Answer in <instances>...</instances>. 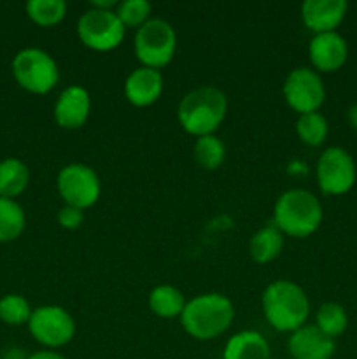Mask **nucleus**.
<instances>
[{
	"instance_id": "dca6fc26",
	"label": "nucleus",
	"mask_w": 357,
	"mask_h": 359,
	"mask_svg": "<svg viewBox=\"0 0 357 359\" xmlns=\"http://www.w3.org/2000/svg\"><path fill=\"white\" fill-rule=\"evenodd\" d=\"M287 351L293 359H331L336 344L315 325H304L289 333Z\"/></svg>"
},
{
	"instance_id": "2eb2a0df",
	"label": "nucleus",
	"mask_w": 357,
	"mask_h": 359,
	"mask_svg": "<svg viewBox=\"0 0 357 359\" xmlns=\"http://www.w3.org/2000/svg\"><path fill=\"white\" fill-rule=\"evenodd\" d=\"M164 81L161 70L142 67L132 70L125 81V97L133 107H149L160 100Z\"/></svg>"
},
{
	"instance_id": "b1692460",
	"label": "nucleus",
	"mask_w": 357,
	"mask_h": 359,
	"mask_svg": "<svg viewBox=\"0 0 357 359\" xmlns=\"http://www.w3.org/2000/svg\"><path fill=\"white\" fill-rule=\"evenodd\" d=\"M298 139L310 147H318L326 142L329 133L328 119L321 112H308L301 114L296 121Z\"/></svg>"
},
{
	"instance_id": "423d86ee",
	"label": "nucleus",
	"mask_w": 357,
	"mask_h": 359,
	"mask_svg": "<svg viewBox=\"0 0 357 359\" xmlns=\"http://www.w3.org/2000/svg\"><path fill=\"white\" fill-rule=\"evenodd\" d=\"M13 76L23 90L34 95H46L58 84L59 69L48 51L38 48H24L14 56Z\"/></svg>"
},
{
	"instance_id": "39448f33",
	"label": "nucleus",
	"mask_w": 357,
	"mask_h": 359,
	"mask_svg": "<svg viewBox=\"0 0 357 359\" xmlns=\"http://www.w3.org/2000/svg\"><path fill=\"white\" fill-rule=\"evenodd\" d=\"M133 51L142 67L161 70L174 60L177 53V34L168 21L150 18L136 30Z\"/></svg>"
},
{
	"instance_id": "f03ea898",
	"label": "nucleus",
	"mask_w": 357,
	"mask_h": 359,
	"mask_svg": "<svg viewBox=\"0 0 357 359\" xmlns=\"http://www.w3.org/2000/svg\"><path fill=\"white\" fill-rule=\"evenodd\" d=\"M234 321V305L226 294L202 293L186 304L181 325L191 339L216 340Z\"/></svg>"
},
{
	"instance_id": "a211bd4d",
	"label": "nucleus",
	"mask_w": 357,
	"mask_h": 359,
	"mask_svg": "<svg viewBox=\"0 0 357 359\" xmlns=\"http://www.w3.org/2000/svg\"><path fill=\"white\" fill-rule=\"evenodd\" d=\"M284 249V233L273 223L259 228L248 241V255L258 265L272 263Z\"/></svg>"
},
{
	"instance_id": "c85d7f7f",
	"label": "nucleus",
	"mask_w": 357,
	"mask_h": 359,
	"mask_svg": "<svg viewBox=\"0 0 357 359\" xmlns=\"http://www.w3.org/2000/svg\"><path fill=\"white\" fill-rule=\"evenodd\" d=\"M28 359H69V358H65L63 354H59L58 351L44 349V351H37V353L30 354Z\"/></svg>"
},
{
	"instance_id": "0eeeda50",
	"label": "nucleus",
	"mask_w": 357,
	"mask_h": 359,
	"mask_svg": "<svg viewBox=\"0 0 357 359\" xmlns=\"http://www.w3.org/2000/svg\"><path fill=\"white\" fill-rule=\"evenodd\" d=\"M27 326L35 342L49 351L65 347L76 337V321L59 305H42L34 309Z\"/></svg>"
},
{
	"instance_id": "f8f14e48",
	"label": "nucleus",
	"mask_w": 357,
	"mask_h": 359,
	"mask_svg": "<svg viewBox=\"0 0 357 359\" xmlns=\"http://www.w3.org/2000/svg\"><path fill=\"white\" fill-rule=\"evenodd\" d=\"M91 112V97L86 88L79 84L66 86L56 98L52 116L59 128L63 130H79L86 125Z\"/></svg>"
},
{
	"instance_id": "a878e982",
	"label": "nucleus",
	"mask_w": 357,
	"mask_h": 359,
	"mask_svg": "<svg viewBox=\"0 0 357 359\" xmlns=\"http://www.w3.org/2000/svg\"><path fill=\"white\" fill-rule=\"evenodd\" d=\"M34 309L30 307L28 300L21 294H6L0 298V321L9 326L28 325Z\"/></svg>"
},
{
	"instance_id": "bb28decb",
	"label": "nucleus",
	"mask_w": 357,
	"mask_h": 359,
	"mask_svg": "<svg viewBox=\"0 0 357 359\" xmlns=\"http://www.w3.org/2000/svg\"><path fill=\"white\" fill-rule=\"evenodd\" d=\"M150 11H153V6L147 0H125L115 7V14L122 27L136 28V30L150 20Z\"/></svg>"
},
{
	"instance_id": "393cba45",
	"label": "nucleus",
	"mask_w": 357,
	"mask_h": 359,
	"mask_svg": "<svg viewBox=\"0 0 357 359\" xmlns=\"http://www.w3.org/2000/svg\"><path fill=\"white\" fill-rule=\"evenodd\" d=\"M24 11L35 25L49 28L62 23L66 14V4L63 0H30Z\"/></svg>"
},
{
	"instance_id": "6ab92c4d",
	"label": "nucleus",
	"mask_w": 357,
	"mask_h": 359,
	"mask_svg": "<svg viewBox=\"0 0 357 359\" xmlns=\"http://www.w3.org/2000/svg\"><path fill=\"white\" fill-rule=\"evenodd\" d=\"M30 182V170L27 163L18 158H6L0 161V198L14 200L24 193Z\"/></svg>"
},
{
	"instance_id": "cd10ccee",
	"label": "nucleus",
	"mask_w": 357,
	"mask_h": 359,
	"mask_svg": "<svg viewBox=\"0 0 357 359\" xmlns=\"http://www.w3.org/2000/svg\"><path fill=\"white\" fill-rule=\"evenodd\" d=\"M58 223L63 230H77L84 223V210L70 205H63L58 210Z\"/></svg>"
},
{
	"instance_id": "4be33fe9",
	"label": "nucleus",
	"mask_w": 357,
	"mask_h": 359,
	"mask_svg": "<svg viewBox=\"0 0 357 359\" xmlns=\"http://www.w3.org/2000/svg\"><path fill=\"white\" fill-rule=\"evenodd\" d=\"M196 163L205 170H217L226 160V146L223 140L214 133V135L198 137L192 146Z\"/></svg>"
},
{
	"instance_id": "f257e3e1",
	"label": "nucleus",
	"mask_w": 357,
	"mask_h": 359,
	"mask_svg": "<svg viewBox=\"0 0 357 359\" xmlns=\"http://www.w3.org/2000/svg\"><path fill=\"white\" fill-rule=\"evenodd\" d=\"M266 323L280 333H293L307 325L310 300L300 284L279 279L265 287L261 297Z\"/></svg>"
},
{
	"instance_id": "aec40b11",
	"label": "nucleus",
	"mask_w": 357,
	"mask_h": 359,
	"mask_svg": "<svg viewBox=\"0 0 357 359\" xmlns=\"http://www.w3.org/2000/svg\"><path fill=\"white\" fill-rule=\"evenodd\" d=\"M186 298L178 287L170 284H161L156 286L149 293V309L154 316L161 319H175L181 318L186 307Z\"/></svg>"
},
{
	"instance_id": "7ed1b4c3",
	"label": "nucleus",
	"mask_w": 357,
	"mask_h": 359,
	"mask_svg": "<svg viewBox=\"0 0 357 359\" xmlns=\"http://www.w3.org/2000/svg\"><path fill=\"white\" fill-rule=\"evenodd\" d=\"M227 114V98L216 86H200L186 93L177 107L178 125L192 137L214 135Z\"/></svg>"
},
{
	"instance_id": "9b49d317",
	"label": "nucleus",
	"mask_w": 357,
	"mask_h": 359,
	"mask_svg": "<svg viewBox=\"0 0 357 359\" xmlns=\"http://www.w3.org/2000/svg\"><path fill=\"white\" fill-rule=\"evenodd\" d=\"M284 100L298 114L317 112L326 100V88L317 70L298 67L287 74L282 86Z\"/></svg>"
},
{
	"instance_id": "7c9ffc66",
	"label": "nucleus",
	"mask_w": 357,
	"mask_h": 359,
	"mask_svg": "<svg viewBox=\"0 0 357 359\" xmlns=\"http://www.w3.org/2000/svg\"><path fill=\"white\" fill-rule=\"evenodd\" d=\"M346 119H349L350 126H352L354 130H357V104L350 105L349 112H346Z\"/></svg>"
},
{
	"instance_id": "412c9836",
	"label": "nucleus",
	"mask_w": 357,
	"mask_h": 359,
	"mask_svg": "<svg viewBox=\"0 0 357 359\" xmlns=\"http://www.w3.org/2000/svg\"><path fill=\"white\" fill-rule=\"evenodd\" d=\"M27 226L24 210L16 200L0 198V242H14L21 237Z\"/></svg>"
},
{
	"instance_id": "6e6552de",
	"label": "nucleus",
	"mask_w": 357,
	"mask_h": 359,
	"mask_svg": "<svg viewBox=\"0 0 357 359\" xmlns=\"http://www.w3.org/2000/svg\"><path fill=\"white\" fill-rule=\"evenodd\" d=\"M126 28L119 21L115 11H100L90 7L77 21V37L93 51H112L122 42Z\"/></svg>"
},
{
	"instance_id": "20e7f679",
	"label": "nucleus",
	"mask_w": 357,
	"mask_h": 359,
	"mask_svg": "<svg viewBox=\"0 0 357 359\" xmlns=\"http://www.w3.org/2000/svg\"><path fill=\"white\" fill-rule=\"evenodd\" d=\"M322 217L324 210L317 196L308 189L293 188L276 198L272 223L284 237L307 238L318 230Z\"/></svg>"
},
{
	"instance_id": "4468645a",
	"label": "nucleus",
	"mask_w": 357,
	"mask_h": 359,
	"mask_svg": "<svg viewBox=\"0 0 357 359\" xmlns=\"http://www.w3.org/2000/svg\"><path fill=\"white\" fill-rule=\"evenodd\" d=\"M349 4L345 0H307L301 4V20L314 35L336 32L345 20Z\"/></svg>"
},
{
	"instance_id": "f3484780",
	"label": "nucleus",
	"mask_w": 357,
	"mask_h": 359,
	"mask_svg": "<svg viewBox=\"0 0 357 359\" xmlns=\"http://www.w3.org/2000/svg\"><path fill=\"white\" fill-rule=\"evenodd\" d=\"M272 351L265 337L255 330H244L230 337L223 351V359H270Z\"/></svg>"
},
{
	"instance_id": "9d476101",
	"label": "nucleus",
	"mask_w": 357,
	"mask_h": 359,
	"mask_svg": "<svg viewBox=\"0 0 357 359\" xmlns=\"http://www.w3.org/2000/svg\"><path fill=\"white\" fill-rule=\"evenodd\" d=\"M315 175H317L318 188L324 195H345L356 184V163L349 151L343 147H328L318 156Z\"/></svg>"
},
{
	"instance_id": "c756f323",
	"label": "nucleus",
	"mask_w": 357,
	"mask_h": 359,
	"mask_svg": "<svg viewBox=\"0 0 357 359\" xmlns=\"http://www.w3.org/2000/svg\"><path fill=\"white\" fill-rule=\"evenodd\" d=\"M118 4L119 2H115V0H93V2L90 4V7L100 11H115Z\"/></svg>"
},
{
	"instance_id": "5701e85b",
	"label": "nucleus",
	"mask_w": 357,
	"mask_h": 359,
	"mask_svg": "<svg viewBox=\"0 0 357 359\" xmlns=\"http://www.w3.org/2000/svg\"><path fill=\"white\" fill-rule=\"evenodd\" d=\"M315 326L324 333L326 337L335 340L336 337L343 335L349 326V316L346 311L336 302H328L318 307L315 314Z\"/></svg>"
},
{
	"instance_id": "ddd939ff",
	"label": "nucleus",
	"mask_w": 357,
	"mask_h": 359,
	"mask_svg": "<svg viewBox=\"0 0 357 359\" xmlns=\"http://www.w3.org/2000/svg\"><path fill=\"white\" fill-rule=\"evenodd\" d=\"M308 56L317 72H336L349 58V46L338 32L317 34L308 46Z\"/></svg>"
},
{
	"instance_id": "1a4fd4ad",
	"label": "nucleus",
	"mask_w": 357,
	"mask_h": 359,
	"mask_svg": "<svg viewBox=\"0 0 357 359\" xmlns=\"http://www.w3.org/2000/svg\"><path fill=\"white\" fill-rule=\"evenodd\" d=\"M56 188L63 205L86 210L98 202L102 182L97 172L84 163H69L58 172Z\"/></svg>"
}]
</instances>
